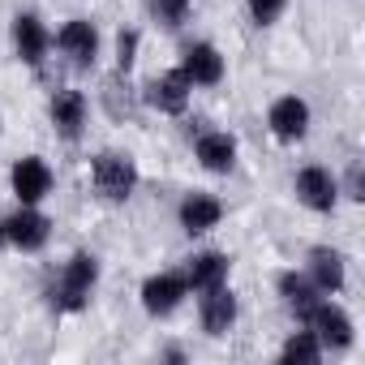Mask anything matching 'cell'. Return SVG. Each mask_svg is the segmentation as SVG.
Returning <instances> with one entry per match:
<instances>
[{
  "mask_svg": "<svg viewBox=\"0 0 365 365\" xmlns=\"http://www.w3.org/2000/svg\"><path fill=\"white\" fill-rule=\"evenodd\" d=\"M95 279H99V258H95V254H73V258L65 262L56 288H52V305L65 309V314L86 309V297H91V288H95Z\"/></svg>",
  "mask_w": 365,
  "mask_h": 365,
  "instance_id": "cell-1",
  "label": "cell"
},
{
  "mask_svg": "<svg viewBox=\"0 0 365 365\" xmlns=\"http://www.w3.org/2000/svg\"><path fill=\"white\" fill-rule=\"evenodd\" d=\"M91 180H95V194L108 198V202H125L138 185V168L129 155H116V150H103L95 155L91 163Z\"/></svg>",
  "mask_w": 365,
  "mask_h": 365,
  "instance_id": "cell-2",
  "label": "cell"
},
{
  "mask_svg": "<svg viewBox=\"0 0 365 365\" xmlns=\"http://www.w3.org/2000/svg\"><path fill=\"white\" fill-rule=\"evenodd\" d=\"M48 237H52V220L39 215L35 207H22V211H14V215L0 220V245H14V250H22V254L43 250Z\"/></svg>",
  "mask_w": 365,
  "mask_h": 365,
  "instance_id": "cell-3",
  "label": "cell"
},
{
  "mask_svg": "<svg viewBox=\"0 0 365 365\" xmlns=\"http://www.w3.org/2000/svg\"><path fill=\"white\" fill-rule=\"evenodd\" d=\"M190 78L180 73V69H168V73H159V78H150L146 82V103L155 108V112H163V116H180L185 112V103H190Z\"/></svg>",
  "mask_w": 365,
  "mask_h": 365,
  "instance_id": "cell-4",
  "label": "cell"
},
{
  "mask_svg": "<svg viewBox=\"0 0 365 365\" xmlns=\"http://www.w3.org/2000/svg\"><path fill=\"white\" fill-rule=\"evenodd\" d=\"M185 292H190L185 275H176V271L150 275V279L142 284V309H146L150 318H163V314H172L180 301H185Z\"/></svg>",
  "mask_w": 365,
  "mask_h": 365,
  "instance_id": "cell-5",
  "label": "cell"
},
{
  "mask_svg": "<svg viewBox=\"0 0 365 365\" xmlns=\"http://www.w3.org/2000/svg\"><path fill=\"white\" fill-rule=\"evenodd\" d=\"M305 327L318 335L322 348H348V344H352V322H348V314H344L339 305H331V301H318V305L305 314Z\"/></svg>",
  "mask_w": 365,
  "mask_h": 365,
  "instance_id": "cell-6",
  "label": "cell"
},
{
  "mask_svg": "<svg viewBox=\"0 0 365 365\" xmlns=\"http://www.w3.org/2000/svg\"><path fill=\"white\" fill-rule=\"evenodd\" d=\"M14 194L22 207H35L52 194V168L39 159V155H26L14 163Z\"/></svg>",
  "mask_w": 365,
  "mask_h": 365,
  "instance_id": "cell-7",
  "label": "cell"
},
{
  "mask_svg": "<svg viewBox=\"0 0 365 365\" xmlns=\"http://www.w3.org/2000/svg\"><path fill=\"white\" fill-rule=\"evenodd\" d=\"M198 314H202V331H207V335H224V331L237 322V297H232V288H228V284L202 288Z\"/></svg>",
  "mask_w": 365,
  "mask_h": 365,
  "instance_id": "cell-8",
  "label": "cell"
},
{
  "mask_svg": "<svg viewBox=\"0 0 365 365\" xmlns=\"http://www.w3.org/2000/svg\"><path fill=\"white\" fill-rule=\"evenodd\" d=\"M297 198L309 207V211H331L335 198H339V185H335V176L327 168H301L297 172Z\"/></svg>",
  "mask_w": 365,
  "mask_h": 365,
  "instance_id": "cell-9",
  "label": "cell"
},
{
  "mask_svg": "<svg viewBox=\"0 0 365 365\" xmlns=\"http://www.w3.org/2000/svg\"><path fill=\"white\" fill-rule=\"evenodd\" d=\"M267 125H271V133L284 138V142L305 138V129H309V108H305V99H297V95L275 99L271 112H267Z\"/></svg>",
  "mask_w": 365,
  "mask_h": 365,
  "instance_id": "cell-10",
  "label": "cell"
},
{
  "mask_svg": "<svg viewBox=\"0 0 365 365\" xmlns=\"http://www.w3.org/2000/svg\"><path fill=\"white\" fill-rule=\"evenodd\" d=\"M56 43H61V52H65L78 69H91V65H95V56H99V31H95L86 18L69 22V26L56 35Z\"/></svg>",
  "mask_w": 365,
  "mask_h": 365,
  "instance_id": "cell-11",
  "label": "cell"
},
{
  "mask_svg": "<svg viewBox=\"0 0 365 365\" xmlns=\"http://www.w3.org/2000/svg\"><path fill=\"white\" fill-rule=\"evenodd\" d=\"M48 116H52V125H56V133H61L65 142H78V138H82V125H86V95H82V91H61V95H52Z\"/></svg>",
  "mask_w": 365,
  "mask_h": 365,
  "instance_id": "cell-12",
  "label": "cell"
},
{
  "mask_svg": "<svg viewBox=\"0 0 365 365\" xmlns=\"http://www.w3.org/2000/svg\"><path fill=\"white\" fill-rule=\"evenodd\" d=\"M180 73L190 78V86H220V82H224V56H220L211 43H194V48L185 52Z\"/></svg>",
  "mask_w": 365,
  "mask_h": 365,
  "instance_id": "cell-13",
  "label": "cell"
},
{
  "mask_svg": "<svg viewBox=\"0 0 365 365\" xmlns=\"http://www.w3.org/2000/svg\"><path fill=\"white\" fill-rule=\"evenodd\" d=\"M48 31H43V22L35 18V14H18L14 18V48H18V56L26 61V65H43V52H48Z\"/></svg>",
  "mask_w": 365,
  "mask_h": 365,
  "instance_id": "cell-14",
  "label": "cell"
},
{
  "mask_svg": "<svg viewBox=\"0 0 365 365\" xmlns=\"http://www.w3.org/2000/svg\"><path fill=\"white\" fill-rule=\"evenodd\" d=\"M220 220H224V207H220V198L190 194L185 202H180V228H185L190 237H198V232H211Z\"/></svg>",
  "mask_w": 365,
  "mask_h": 365,
  "instance_id": "cell-15",
  "label": "cell"
},
{
  "mask_svg": "<svg viewBox=\"0 0 365 365\" xmlns=\"http://www.w3.org/2000/svg\"><path fill=\"white\" fill-rule=\"evenodd\" d=\"M309 279L318 284V292H339L344 288V254L314 245L309 250Z\"/></svg>",
  "mask_w": 365,
  "mask_h": 365,
  "instance_id": "cell-16",
  "label": "cell"
},
{
  "mask_svg": "<svg viewBox=\"0 0 365 365\" xmlns=\"http://www.w3.org/2000/svg\"><path fill=\"white\" fill-rule=\"evenodd\" d=\"M228 254H198V258H190V267H185V284L194 288V292H202V288H215V284H228Z\"/></svg>",
  "mask_w": 365,
  "mask_h": 365,
  "instance_id": "cell-17",
  "label": "cell"
},
{
  "mask_svg": "<svg viewBox=\"0 0 365 365\" xmlns=\"http://www.w3.org/2000/svg\"><path fill=\"white\" fill-rule=\"evenodd\" d=\"M279 297L288 301V309L305 322V314L322 301V292H318V284L309 279V275H297V271H284L279 275Z\"/></svg>",
  "mask_w": 365,
  "mask_h": 365,
  "instance_id": "cell-18",
  "label": "cell"
},
{
  "mask_svg": "<svg viewBox=\"0 0 365 365\" xmlns=\"http://www.w3.org/2000/svg\"><path fill=\"white\" fill-rule=\"evenodd\" d=\"M198 159L207 172H228L237 163V138L232 133H202L198 138Z\"/></svg>",
  "mask_w": 365,
  "mask_h": 365,
  "instance_id": "cell-19",
  "label": "cell"
},
{
  "mask_svg": "<svg viewBox=\"0 0 365 365\" xmlns=\"http://www.w3.org/2000/svg\"><path fill=\"white\" fill-rule=\"evenodd\" d=\"M284 365H318L322 361V344H318V335L305 327V331H297L288 344H284Z\"/></svg>",
  "mask_w": 365,
  "mask_h": 365,
  "instance_id": "cell-20",
  "label": "cell"
},
{
  "mask_svg": "<svg viewBox=\"0 0 365 365\" xmlns=\"http://www.w3.org/2000/svg\"><path fill=\"white\" fill-rule=\"evenodd\" d=\"M190 5H194V0H150V9H155V18L163 26H180L190 18Z\"/></svg>",
  "mask_w": 365,
  "mask_h": 365,
  "instance_id": "cell-21",
  "label": "cell"
},
{
  "mask_svg": "<svg viewBox=\"0 0 365 365\" xmlns=\"http://www.w3.org/2000/svg\"><path fill=\"white\" fill-rule=\"evenodd\" d=\"M284 9H288V0H250V18H254L258 26H271Z\"/></svg>",
  "mask_w": 365,
  "mask_h": 365,
  "instance_id": "cell-22",
  "label": "cell"
},
{
  "mask_svg": "<svg viewBox=\"0 0 365 365\" xmlns=\"http://www.w3.org/2000/svg\"><path fill=\"white\" fill-rule=\"evenodd\" d=\"M133 52H138V31H120V39H116V69L120 73H129Z\"/></svg>",
  "mask_w": 365,
  "mask_h": 365,
  "instance_id": "cell-23",
  "label": "cell"
},
{
  "mask_svg": "<svg viewBox=\"0 0 365 365\" xmlns=\"http://www.w3.org/2000/svg\"><path fill=\"white\" fill-rule=\"evenodd\" d=\"M348 198H356V202L365 198V180H361V163H352V168H348Z\"/></svg>",
  "mask_w": 365,
  "mask_h": 365,
  "instance_id": "cell-24",
  "label": "cell"
}]
</instances>
